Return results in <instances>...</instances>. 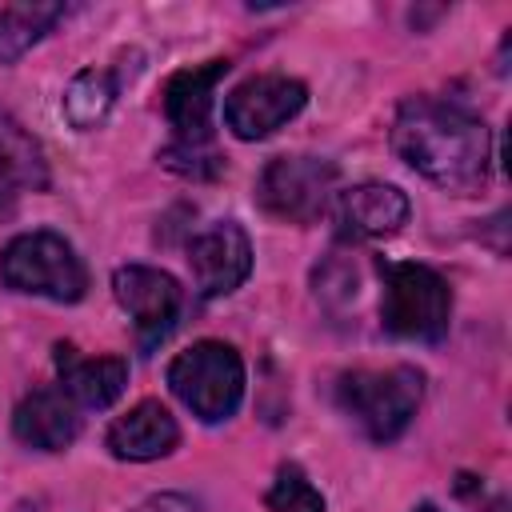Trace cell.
<instances>
[{"instance_id":"cell-19","label":"cell","mask_w":512,"mask_h":512,"mask_svg":"<svg viewBox=\"0 0 512 512\" xmlns=\"http://www.w3.org/2000/svg\"><path fill=\"white\" fill-rule=\"evenodd\" d=\"M160 164L172 168L176 176H188V180H216L224 172V156L216 152V144H184V140H172L164 152H160Z\"/></svg>"},{"instance_id":"cell-6","label":"cell","mask_w":512,"mask_h":512,"mask_svg":"<svg viewBox=\"0 0 512 512\" xmlns=\"http://www.w3.org/2000/svg\"><path fill=\"white\" fill-rule=\"evenodd\" d=\"M336 164L324 156H272L256 180V200L288 224H316L336 192Z\"/></svg>"},{"instance_id":"cell-5","label":"cell","mask_w":512,"mask_h":512,"mask_svg":"<svg viewBox=\"0 0 512 512\" xmlns=\"http://www.w3.org/2000/svg\"><path fill=\"white\" fill-rule=\"evenodd\" d=\"M172 396L204 424L236 416L244 400V360L224 340H196L168 360L164 372Z\"/></svg>"},{"instance_id":"cell-20","label":"cell","mask_w":512,"mask_h":512,"mask_svg":"<svg viewBox=\"0 0 512 512\" xmlns=\"http://www.w3.org/2000/svg\"><path fill=\"white\" fill-rule=\"evenodd\" d=\"M132 512H204V508L188 492H156V496L140 500Z\"/></svg>"},{"instance_id":"cell-15","label":"cell","mask_w":512,"mask_h":512,"mask_svg":"<svg viewBox=\"0 0 512 512\" xmlns=\"http://www.w3.org/2000/svg\"><path fill=\"white\" fill-rule=\"evenodd\" d=\"M48 188V164L40 144L0 112V208L12 204L20 192H44Z\"/></svg>"},{"instance_id":"cell-4","label":"cell","mask_w":512,"mask_h":512,"mask_svg":"<svg viewBox=\"0 0 512 512\" xmlns=\"http://www.w3.org/2000/svg\"><path fill=\"white\" fill-rule=\"evenodd\" d=\"M0 284L8 292L76 304L88 292V268L60 232L36 228V232L12 236L0 248Z\"/></svg>"},{"instance_id":"cell-1","label":"cell","mask_w":512,"mask_h":512,"mask_svg":"<svg viewBox=\"0 0 512 512\" xmlns=\"http://www.w3.org/2000/svg\"><path fill=\"white\" fill-rule=\"evenodd\" d=\"M388 136H392V152L444 192L468 196L488 180V160H492L488 124L456 100H436V96L404 100L392 116Z\"/></svg>"},{"instance_id":"cell-11","label":"cell","mask_w":512,"mask_h":512,"mask_svg":"<svg viewBox=\"0 0 512 512\" xmlns=\"http://www.w3.org/2000/svg\"><path fill=\"white\" fill-rule=\"evenodd\" d=\"M180 444V424L176 416L160 404V400H140L132 404L124 416H116L104 432V448L116 460L128 464H144V460H160Z\"/></svg>"},{"instance_id":"cell-17","label":"cell","mask_w":512,"mask_h":512,"mask_svg":"<svg viewBox=\"0 0 512 512\" xmlns=\"http://www.w3.org/2000/svg\"><path fill=\"white\" fill-rule=\"evenodd\" d=\"M64 4H8L0 8V64H16L44 32L56 28Z\"/></svg>"},{"instance_id":"cell-9","label":"cell","mask_w":512,"mask_h":512,"mask_svg":"<svg viewBox=\"0 0 512 512\" xmlns=\"http://www.w3.org/2000/svg\"><path fill=\"white\" fill-rule=\"evenodd\" d=\"M192 288L204 300L236 292L252 276V240L236 220H212L188 240Z\"/></svg>"},{"instance_id":"cell-3","label":"cell","mask_w":512,"mask_h":512,"mask_svg":"<svg viewBox=\"0 0 512 512\" xmlns=\"http://www.w3.org/2000/svg\"><path fill=\"white\" fill-rule=\"evenodd\" d=\"M380 324L400 340L436 344L452 324L448 280L416 260H380Z\"/></svg>"},{"instance_id":"cell-8","label":"cell","mask_w":512,"mask_h":512,"mask_svg":"<svg viewBox=\"0 0 512 512\" xmlns=\"http://www.w3.org/2000/svg\"><path fill=\"white\" fill-rule=\"evenodd\" d=\"M112 296L132 316L136 340L144 352H152L176 328L180 308H184V292H180L176 276L148 268V264H120L112 272Z\"/></svg>"},{"instance_id":"cell-16","label":"cell","mask_w":512,"mask_h":512,"mask_svg":"<svg viewBox=\"0 0 512 512\" xmlns=\"http://www.w3.org/2000/svg\"><path fill=\"white\" fill-rule=\"evenodd\" d=\"M120 84H124V72L120 68H80L68 80L64 100H60L64 120L72 128H80V132L104 124V116L112 112V104L120 96Z\"/></svg>"},{"instance_id":"cell-18","label":"cell","mask_w":512,"mask_h":512,"mask_svg":"<svg viewBox=\"0 0 512 512\" xmlns=\"http://www.w3.org/2000/svg\"><path fill=\"white\" fill-rule=\"evenodd\" d=\"M264 504H268L272 512H328L320 488L304 476L300 464H280V468H276V480L268 484Z\"/></svg>"},{"instance_id":"cell-7","label":"cell","mask_w":512,"mask_h":512,"mask_svg":"<svg viewBox=\"0 0 512 512\" xmlns=\"http://www.w3.org/2000/svg\"><path fill=\"white\" fill-rule=\"evenodd\" d=\"M308 104V88L296 76L264 72L240 80L224 96V124L236 140H264L276 128H284L300 108Z\"/></svg>"},{"instance_id":"cell-14","label":"cell","mask_w":512,"mask_h":512,"mask_svg":"<svg viewBox=\"0 0 512 512\" xmlns=\"http://www.w3.org/2000/svg\"><path fill=\"white\" fill-rule=\"evenodd\" d=\"M56 372L60 392L76 408H108L128 388V360L124 356H80L72 344H56Z\"/></svg>"},{"instance_id":"cell-22","label":"cell","mask_w":512,"mask_h":512,"mask_svg":"<svg viewBox=\"0 0 512 512\" xmlns=\"http://www.w3.org/2000/svg\"><path fill=\"white\" fill-rule=\"evenodd\" d=\"M412 512H440V508H436V504H416Z\"/></svg>"},{"instance_id":"cell-2","label":"cell","mask_w":512,"mask_h":512,"mask_svg":"<svg viewBox=\"0 0 512 512\" xmlns=\"http://www.w3.org/2000/svg\"><path fill=\"white\" fill-rule=\"evenodd\" d=\"M424 396V372L412 364L352 368L336 380L340 412L376 444H392L416 416Z\"/></svg>"},{"instance_id":"cell-12","label":"cell","mask_w":512,"mask_h":512,"mask_svg":"<svg viewBox=\"0 0 512 512\" xmlns=\"http://www.w3.org/2000/svg\"><path fill=\"white\" fill-rule=\"evenodd\" d=\"M408 196L396 184H352L344 192H336V220L344 228V236H360V240H380L392 236L408 224Z\"/></svg>"},{"instance_id":"cell-10","label":"cell","mask_w":512,"mask_h":512,"mask_svg":"<svg viewBox=\"0 0 512 512\" xmlns=\"http://www.w3.org/2000/svg\"><path fill=\"white\" fill-rule=\"evenodd\" d=\"M228 60L216 56L208 64H192L168 76L164 84V116L184 144H208L212 140V104H216V84L228 76Z\"/></svg>"},{"instance_id":"cell-13","label":"cell","mask_w":512,"mask_h":512,"mask_svg":"<svg viewBox=\"0 0 512 512\" xmlns=\"http://www.w3.org/2000/svg\"><path fill=\"white\" fill-rule=\"evenodd\" d=\"M12 432L24 448L64 452L80 436V408L60 388H32L12 412Z\"/></svg>"},{"instance_id":"cell-21","label":"cell","mask_w":512,"mask_h":512,"mask_svg":"<svg viewBox=\"0 0 512 512\" xmlns=\"http://www.w3.org/2000/svg\"><path fill=\"white\" fill-rule=\"evenodd\" d=\"M12 512H40V508H36V500H16Z\"/></svg>"}]
</instances>
